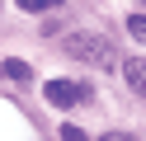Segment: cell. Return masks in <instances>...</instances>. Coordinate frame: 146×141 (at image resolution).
Returning a JSON list of instances; mask_svg holds the SVG:
<instances>
[{
	"instance_id": "cell-2",
	"label": "cell",
	"mask_w": 146,
	"mask_h": 141,
	"mask_svg": "<svg viewBox=\"0 0 146 141\" xmlns=\"http://www.w3.org/2000/svg\"><path fill=\"white\" fill-rule=\"evenodd\" d=\"M47 103H57V108H71V103H80V99H90V89L85 85H76V80H47Z\"/></svg>"
},
{
	"instance_id": "cell-3",
	"label": "cell",
	"mask_w": 146,
	"mask_h": 141,
	"mask_svg": "<svg viewBox=\"0 0 146 141\" xmlns=\"http://www.w3.org/2000/svg\"><path fill=\"white\" fill-rule=\"evenodd\" d=\"M123 75H127V85H132V94H141V99H146V61H141V56L123 61Z\"/></svg>"
},
{
	"instance_id": "cell-7",
	"label": "cell",
	"mask_w": 146,
	"mask_h": 141,
	"mask_svg": "<svg viewBox=\"0 0 146 141\" xmlns=\"http://www.w3.org/2000/svg\"><path fill=\"white\" fill-rule=\"evenodd\" d=\"M61 141H90V136H85L80 127H61Z\"/></svg>"
},
{
	"instance_id": "cell-4",
	"label": "cell",
	"mask_w": 146,
	"mask_h": 141,
	"mask_svg": "<svg viewBox=\"0 0 146 141\" xmlns=\"http://www.w3.org/2000/svg\"><path fill=\"white\" fill-rule=\"evenodd\" d=\"M0 71L10 75V80H29V75H33V66H29V61H19V56H10V61L0 66Z\"/></svg>"
},
{
	"instance_id": "cell-1",
	"label": "cell",
	"mask_w": 146,
	"mask_h": 141,
	"mask_svg": "<svg viewBox=\"0 0 146 141\" xmlns=\"http://www.w3.org/2000/svg\"><path fill=\"white\" fill-rule=\"evenodd\" d=\"M61 47H66L76 61H90V66H123V56H118V47H113V38H104V33H94V28H76V33H66L61 38Z\"/></svg>"
},
{
	"instance_id": "cell-8",
	"label": "cell",
	"mask_w": 146,
	"mask_h": 141,
	"mask_svg": "<svg viewBox=\"0 0 146 141\" xmlns=\"http://www.w3.org/2000/svg\"><path fill=\"white\" fill-rule=\"evenodd\" d=\"M99 141H132V136H123V132H104Z\"/></svg>"
},
{
	"instance_id": "cell-5",
	"label": "cell",
	"mask_w": 146,
	"mask_h": 141,
	"mask_svg": "<svg viewBox=\"0 0 146 141\" xmlns=\"http://www.w3.org/2000/svg\"><path fill=\"white\" fill-rule=\"evenodd\" d=\"M127 33H132L137 42H146V14H132V19H127Z\"/></svg>"
},
{
	"instance_id": "cell-6",
	"label": "cell",
	"mask_w": 146,
	"mask_h": 141,
	"mask_svg": "<svg viewBox=\"0 0 146 141\" xmlns=\"http://www.w3.org/2000/svg\"><path fill=\"white\" fill-rule=\"evenodd\" d=\"M14 5H19V9H52L57 0H14Z\"/></svg>"
}]
</instances>
